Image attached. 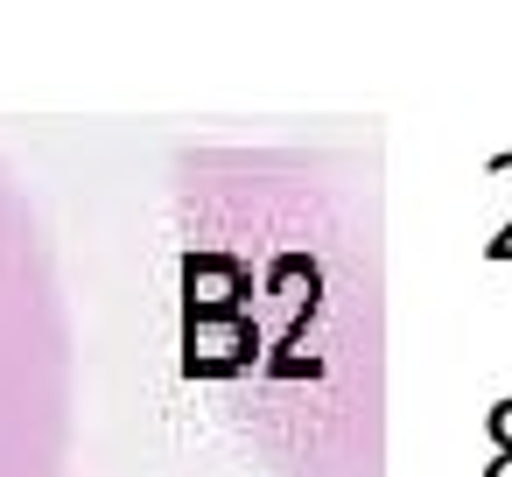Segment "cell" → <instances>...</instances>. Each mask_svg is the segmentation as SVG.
I'll return each instance as SVG.
<instances>
[{
  "mask_svg": "<svg viewBox=\"0 0 512 477\" xmlns=\"http://www.w3.org/2000/svg\"><path fill=\"white\" fill-rule=\"evenodd\" d=\"M253 351H260V337H253V323H246L239 309H225V316H190V323H183V358H190L204 379L253 365Z\"/></svg>",
  "mask_w": 512,
  "mask_h": 477,
  "instance_id": "6da1fadb",
  "label": "cell"
},
{
  "mask_svg": "<svg viewBox=\"0 0 512 477\" xmlns=\"http://www.w3.org/2000/svg\"><path fill=\"white\" fill-rule=\"evenodd\" d=\"M183 302L190 316H225L246 302V267L232 253H190L183 260Z\"/></svg>",
  "mask_w": 512,
  "mask_h": 477,
  "instance_id": "7a4b0ae2",
  "label": "cell"
},
{
  "mask_svg": "<svg viewBox=\"0 0 512 477\" xmlns=\"http://www.w3.org/2000/svg\"><path fill=\"white\" fill-rule=\"evenodd\" d=\"M484 428H491V442H498V449H512V400H498V407L484 414Z\"/></svg>",
  "mask_w": 512,
  "mask_h": 477,
  "instance_id": "3957f363",
  "label": "cell"
},
{
  "mask_svg": "<svg viewBox=\"0 0 512 477\" xmlns=\"http://www.w3.org/2000/svg\"><path fill=\"white\" fill-rule=\"evenodd\" d=\"M484 477H512V449H498V456H491V470H484Z\"/></svg>",
  "mask_w": 512,
  "mask_h": 477,
  "instance_id": "277c9868",
  "label": "cell"
}]
</instances>
